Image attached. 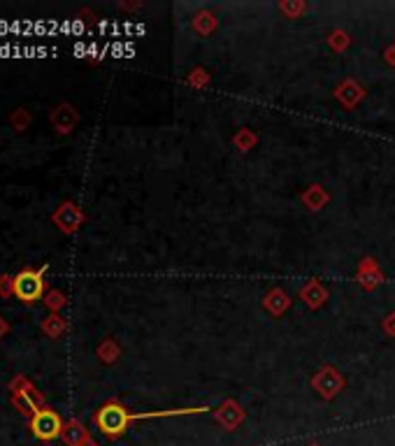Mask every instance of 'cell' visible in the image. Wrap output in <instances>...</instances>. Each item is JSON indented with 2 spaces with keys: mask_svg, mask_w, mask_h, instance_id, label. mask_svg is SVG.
Instances as JSON below:
<instances>
[{
  "mask_svg": "<svg viewBox=\"0 0 395 446\" xmlns=\"http://www.w3.org/2000/svg\"><path fill=\"white\" fill-rule=\"evenodd\" d=\"M47 270H49L47 263L40 267H21V270L14 274V298L23 302V305H35L38 300L45 298Z\"/></svg>",
  "mask_w": 395,
  "mask_h": 446,
  "instance_id": "1",
  "label": "cell"
},
{
  "mask_svg": "<svg viewBox=\"0 0 395 446\" xmlns=\"http://www.w3.org/2000/svg\"><path fill=\"white\" fill-rule=\"evenodd\" d=\"M98 430L107 435V437H119L128 423L133 420V414H128V409L121 407L119 402H107L98 409V414L94 416Z\"/></svg>",
  "mask_w": 395,
  "mask_h": 446,
  "instance_id": "2",
  "label": "cell"
},
{
  "mask_svg": "<svg viewBox=\"0 0 395 446\" xmlns=\"http://www.w3.org/2000/svg\"><path fill=\"white\" fill-rule=\"evenodd\" d=\"M63 425L65 423L61 420V416H58L56 411L49 409V407L40 409L38 414L30 418V430L42 442H52V440H56V437H61L63 435Z\"/></svg>",
  "mask_w": 395,
  "mask_h": 446,
  "instance_id": "3",
  "label": "cell"
},
{
  "mask_svg": "<svg viewBox=\"0 0 395 446\" xmlns=\"http://www.w3.org/2000/svg\"><path fill=\"white\" fill-rule=\"evenodd\" d=\"M52 223L61 233L72 235V233H77L79 225L84 223V214H82V209L74 205V203H61V205L54 209Z\"/></svg>",
  "mask_w": 395,
  "mask_h": 446,
  "instance_id": "4",
  "label": "cell"
},
{
  "mask_svg": "<svg viewBox=\"0 0 395 446\" xmlns=\"http://www.w3.org/2000/svg\"><path fill=\"white\" fill-rule=\"evenodd\" d=\"M77 109H74L72 105L68 103H61L54 107L52 112V126L56 128L58 135H68V133H72V128L77 126Z\"/></svg>",
  "mask_w": 395,
  "mask_h": 446,
  "instance_id": "5",
  "label": "cell"
},
{
  "mask_svg": "<svg viewBox=\"0 0 395 446\" xmlns=\"http://www.w3.org/2000/svg\"><path fill=\"white\" fill-rule=\"evenodd\" d=\"M40 330H42V335H47V338L58 340L65 330H68V323H65V318L61 314H49L40 321Z\"/></svg>",
  "mask_w": 395,
  "mask_h": 446,
  "instance_id": "6",
  "label": "cell"
},
{
  "mask_svg": "<svg viewBox=\"0 0 395 446\" xmlns=\"http://www.w3.org/2000/svg\"><path fill=\"white\" fill-rule=\"evenodd\" d=\"M63 440L68 442L70 446H84L89 442V433L84 430L82 423H77V420H70V423L63 425Z\"/></svg>",
  "mask_w": 395,
  "mask_h": 446,
  "instance_id": "7",
  "label": "cell"
},
{
  "mask_svg": "<svg viewBox=\"0 0 395 446\" xmlns=\"http://www.w3.org/2000/svg\"><path fill=\"white\" fill-rule=\"evenodd\" d=\"M7 121H10V126L16 133H26L33 123V116L26 107H16V109H12V114L7 116Z\"/></svg>",
  "mask_w": 395,
  "mask_h": 446,
  "instance_id": "8",
  "label": "cell"
},
{
  "mask_svg": "<svg viewBox=\"0 0 395 446\" xmlns=\"http://www.w3.org/2000/svg\"><path fill=\"white\" fill-rule=\"evenodd\" d=\"M42 302H45V307L52 311V314H58V311L68 305V298H65L58 289H49L45 293V298H42Z\"/></svg>",
  "mask_w": 395,
  "mask_h": 446,
  "instance_id": "9",
  "label": "cell"
},
{
  "mask_svg": "<svg viewBox=\"0 0 395 446\" xmlns=\"http://www.w3.org/2000/svg\"><path fill=\"white\" fill-rule=\"evenodd\" d=\"M33 384L28 377H23V374H16L12 381H10V391H12V395H19V393H26L28 389H33Z\"/></svg>",
  "mask_w": 395,
  "mask_h": 446,
  "instance_id": "10",
  "label": "cell"
},
{
  "mask_svg": "<svg viewBox=\"0 0 395 446\" xmlns=\"http://www.w3.org/2000/svg\"><path fill=\"white\" fill-rule=\"evenodd\" d=\"M14 296V277L12 274H0V298L7 300Z\"/></svg>",
  "mask_w": 395,
  "mask_h": 446,
  "instance_id": "11",
  "label": "cell"
},
{
  "mask_svg": "<svg viewBox=\"0 0 395 446\" xmlns=\"http://www.w3.org/2000/svg\"><path fill=\"white\" fill-rule=\"evenodd\" d=\"M100 358H103V360H107V363H109V360H114L116 358V349L112 347V344H103V347H100Z\"/></svg>",
  "mask_w": 395,
  "mask_h": 446,
  "instance_id": "12",
  "label": "cell"
},
{
  "mask_svg": "<svg viewBox=\"0 0 395 446\" xmlns=\"http://www.w3.org/2000/svg\"><path fill=\"white\" fill-rule=\"evenodd\" d=\"M7 333H10V323H7L3 316H0V340H3Z\"/></svg>",
  "mask_w": 395,
  "mask_h": 446,
  "instance_id": "13",
  "label": "cell"
}]
</instances>
